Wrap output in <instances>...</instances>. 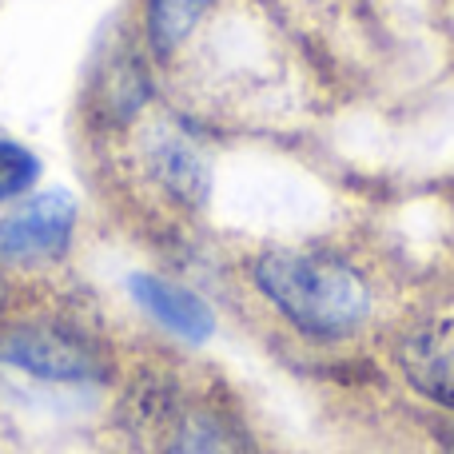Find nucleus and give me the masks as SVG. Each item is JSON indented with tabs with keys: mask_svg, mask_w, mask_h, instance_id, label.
I'll list each match as a JSON object with an SVG mask.
<instances>
[{
	"mask_svg": "<svg viewBox=\"0 0 454 454\" xmlns=\"http://www.w3.org/2000/svg\"><path fill=\"white\" fill-rule=\"evenodd\" d=\"M255 291L311 339H347L371 319V283L343 255L307 247H267L251 263Z\"/></svg>",
	"mask_w": 454,
	"mask_h": 454,
	"instance_id": "f257e3e1",
	"label": "nucleus"
},
{
	"mask_svg": "<svg viewBox=\"0 0 454 454\" xmlns=\"http://www.w3.org/2000/svg\"><path fill=\"white\" fill-rule=\"evenodd\" d=\"M0 363L44 383H108L112 351L92 335L64 319L16 323L0 335Z\"/></svg>",
	"mask_w": 454,
	"mask_h": 454,
	"instance_id": "f03ea898",
	"label": "nucleus"
},
{
	"mask_svg": "<svg viewBox=\"0 0 454 454\" xmlns=\"http://www.w3.org/2000/svg\"><path fill=\"white\" fill-rule=\"evenodd\" d=\"M76 231V200L40 192L0 220V259H60Z\"/></svg>",
	"mask_w": 454,
	"mask_h": 454,
	"instance_id": "7ed1b4c3",
	"label": "nucleus"
},
{
	"mask_svg": "<svg viewBox=\"0 0 454 454\" xmlns=\"http://www.w3.org/2000/svg\"><path fill=\"white\" fill-rule=\"evenodd\" d=\"M399 371L423 399L454 411V315L423 319L399 339Z\"/></svg>",
	"mask_w": 454,
	"mask_h": 454,
	"instance_id": "20e7f679",
	"label": "nucleus"
},
{
	"mask_svg": "<svg viewBox=\"0 0 454 454\" xmlns=\"http://www.w3.org/2000/svg\"><path fill=\"white\" fill-rule=\"evenodd\" d=\"M128 291L140 303V311H148L160 327L180 335L184 343H207L215 335V315L196 291L180 287L172 279H160V275H132Z\"/></svg>",
	"mask_w": 454,
	"mask_h": 454,
	"instance_id": "39448f33",
	"label": "nucleus"
},
{
	"mask_svg": "<svg viewBox=\"0 0 454 454\" xmlns=\"http://www.w3.org/2000/svg\"><path fill=\"white\" fill-rule=\"evenodd\" d=\"M156 454H251V439L235 411L220 403H184Z\"/></svg>",
	"mask_w": 454,
	"mask_h": 454,
	"instance_id": "423d86ee",
	"label": "nucleus"
},
{
	"mask_svg": "<svg viewBox=\"0 0 454 454\" xmlns=\"http://www.w3.org/2000/svg\"><path fill=\"white\" fill-rule=\"evenodd\" d=\"M152 172L164 184V192L172 200L188 207H200L212 188V164L207 152L192 140L188 132H160L152 144Z\"/></svg>",
	"mask_w": 454,
	"mask_h": 454,
	"instance_id": "0eeeda50",
	"label": "nucleus"
},
{
	"mask_svg": "<svg viewBox=\"0 0 454 454\" xmlns=\"http://www.w3.org/2000/svg\"><path fill=\"white\" fill-rule=\"evenodd\" d=\"M215 0H148V40L156 56H172L196 32Z\"/></svg>",
	"mask_w": 454,
	"mask_h": 454,
	"instance_id": "6e6552de",
	"label": "nucleus"
},
{
	"mask_svg": "<svg viewBox=\"0 0 454 454\" xmlns=\"http://www.w3.org/2000/svg\"><path fill=\"white\" fill-rule=\"evenodd\" d=\"M36 180H40L36 152L8 140V136H0V204L28 196V192L36 188Z\"/></svg>",
	"mask_w": 454,
	"mask_h": 454,
	"instance_id": "1a4fd4ad",
	"label": "nucleus"
},
{
	"mask_svg": "<svg viewBox=\"0 0 454 454\" xmlns=\"http://www.w3.org/2000/svg\"><path fill=\"white\" fill-rule=\"evenodd\" d=\"M450 450H454V434H450Z\"/></svg>",
	"mask_w": 454,
	"mask_h": 454,
	"instance_id": "9d476101",
	"label": "nucleus"
}]
</instances>
